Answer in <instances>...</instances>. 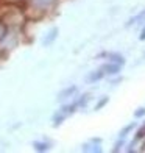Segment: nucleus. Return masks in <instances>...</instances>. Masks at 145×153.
Listing matches in <instances>:
<instances>
[{"label":"nucleus","mask_w":145,"mask_h":153,"mask_svg":"<svg viewBox=\"0 0 145 153\" xmlns=\"http://www.w3.org/2000/svg\"><path fill=\"white\" fill-rule=\"evenodd\" d=\"M120 64H115V62H108V64L101 66V71L105 72V75H115L120 72Z\"/></svg>","instance_id":"obj_1"},{"label":"nucleus","mask_w":145,"mask_h":153,"mask_svg":"<svg viewBox=\"0 0 145 153\" xmlns=\"http://www.w3.org/2000/svg\"><path fill=\"white\" fill-rule=\"evenodd\" d=\"M100 56H106L108 59H111V62H115V64H120V66H123L125 64V58L122 56L120 53H101Z\"/></svg>","instance_id":"obj_2"},{"label":"nucleus","mask_w":145,"mask_h":153,"mask_svg":"<svg viewBox=\"0 0 145 153\" xmlns=\"http://www.w3.org/2000/svg\"><path fill=\"white\" fill-rule=\"evenodd\" d=\"M103 76H105V72L101 71V69H98V71H95V72H91L87 75V78H86V81H89V83H95V81H100Z\"/></svg>","instance_id":"obj_3"},{"label":"nucleus","mask_w":145,"mask_h":153,"mask_svg":"<svg viewBox=\"0 0 145 153\" xmlns=\"http://www.w3.org/2000/svg\"><path fill=\"white\" fill-rule=\"evenodd\" d=\"M144 22H145V10L141 11L137 16L131 17L128 22H127V27H131V25H134V24H144Z\"/></svg>","instance_id":"obj_4"},{"label":"nucleus","mask_w":145,"mask_h":153,"mask_svg":"<svg viewBox=\"0 0 145 153\" xmlns=\"http://www.w3.org/2000/svg\"><path fill=\"white\" fill-rule=\"evenodd\" d=\"M136 128V122H131V123H128L127 125V127H123L122 128V131H120V133H119V137H127L129 133H131V131H133Z\"/></svg>","instance_id":"obj_5"},{"label":"nucleus","mask_w":145,"mask_h":153,"mask_svg":"<svg viewBox=\"0 0 145 153\" xmlns=\"http://www.w3.org/2000/svg\"><path fill=\"white\" fill-rule=\"evenodd\" d=\"M75 91H77V86H70V88H67V89H64V91L59 94V97H58V99H59V100H63V99H66V97L72 95Z\"/></svg>","instance_id":"obj_6"},{"label":"nucleus","mask_w":145,"mask_h":153,"mask_svg":"<svg viewBox=\"0 0 145 153\" xmlns=\"http://www.w3.org/2000/svg\"><path fill=\"white\" fill-rule=\"evenodd\" d=\"M58 36V28H53L50 33H48V36H47V39H44V44L45 45H48V44H52L53 41H55V38Z\"/></svg>","instance_id":"obj_7"},{"label":"nucleus","mask_w":145,"mask_h":153,"mask_svg":"<svg viewBox=\"0 0 145 153\" xmlns=\"http://www.w3.org/2000/svg\"><path fill=\"white\" fill-rule=\"evenodd\" d=\"M108 102H109V99H108V97H103V99H100L98 102H97V105H95V111H98V109H101L103 106H105V105H108Z\"/></svg>","instance_id":"obj_8"},{"label":"nucleus","mask_w":145,"mask_h":153,"mask_svg":"<svg viewBox=\"0 0 145 153\" xmlns=\"http://www.w3.org/2000/svg\"><path fill=\"white\" fill-rule=\"evenodd\" d=\"M89 99H91V95H89V94H84L83 97H80V100L77 102V105H78V106H86L87 102H89Z\"/></svg>","instance_id":"obj_9"},{"label":"nucleus","mask_w":145,"mask_h":153,"mask_svg":"<svg viewBox=\"0 0 145 153\" xmlns=\"http://www.w3.org/2000/svg\"><path fill=\"white\" fill-rule=\"evenodd\" d=\"M145 137V125L144 127H141L139 130H137V133H136V139L134 141H141V139H144Z\"/></svg>","instance_id":"obj_10"},{"label":"nucleus","mask_w":145,"mask_h":153,"mask_svg":"<svg viewBox=\"0 0 145 153\" xmlns=\"http://www.w3.org/2000/svg\"><path fill=\"white\" fill-rule=\"evenodd\" d=\"M123 145H125V137H120V141H117V142H115L112 152H119V150L123 147Z\"/></svg>","instance_id":"obj_11"},{"label":"nucleus","mask_w":145,"mask_h":153,"mask_svg":"<svg viewBox=\"0 0 145 153\" xmlns=\"http://www.w3.org/2000/svg\"><path fill=\"white\" fill-rule=\"evenodd\" d=\"M134 117L136 119H142V117H145V108H137L134 111Z\"/></svg>","instance_id":"obj_12"},{"label":"nucleus","mask_w":145,"mask_h":153,"mask_svg":"<svg viewBox=\"0 0 145 153\" xmlns=\"http://www.w3.org/2000/svg\"><path fill=\"white\" fill-rule=\"evenodd\" d=\"M34 147H36V150H47L48 145L47 144H34Z\"/></svg>","instance_id":"obj_13"},{"label":"nucleus","mask_w":145,"mask_h":153,"mask_svg":"<svg viewBox=\"0 0 145 153\" xmlns=\"http://www.w3.org/2000/svg\"><path fill=\"white\" fill-rule=\"evenodd\" d=\"M139 39H141V41H145V27H144L142 31H141V36H139Z\"/></svg>","instance_id":"obj_14"},{"label":"nucleus","mask_w":145,"mask_h":153,"mask_svg":"<svg viewBox=\"0 0 145 153\" xmlns=\"http://www.w3.org/2000/svg\"><path fill=\"white\" fill-rule=\"evenodd\" d=\"M144 56H145V53H144Z\"/></svg>","instance_id":"obj_15"}]
</instances>
